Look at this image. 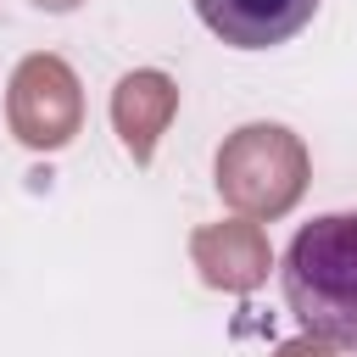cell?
I'll return each instance as SVG.
<instances>
[{
    "mask_svg": "<svg viewBox=\"0 0 357 357\" xmlns=\"http://www.w3.org/2000/svg\"><path fill=\"white\" fill-rule=\"evenodd\" d=\"M307 184V151L279 123H251L218 151V195L245 218H279Z\"/></svg>",
    "mask_w": 357,
    "mask_h": 357,
    "instance_id": "cell-2",
    "label": "cell"
},
{
    "mask_svg": "<svg viewBox=\"0 0 357 357\" xmlns=\"http://www.w3.org/2000/svg\"><path fill=\"white\" fill-rule=\"evenodd\" d=\"M173 106H178L173 78L167 73H151V67L145 73H128L112 89V123H117V134H123V145H128L134 162H151V151H156Z\"/></svg>",
    "mask_w": 357,
    "mask_h": 357,
    "instance_id": "cell-6",
    "label": "cell"
},
{
    "mask_svg": "<svg viewBox=\"0 0 357 357\" xmlns=\"http://www.w3.org/2000/svg\"><path fill=\"white\" fill-rule=\"evenodd\" d=\"M284 301L312 340L357 351V212H324L296 229L284 251Z\"/></svg>",
    "mask_w": 357,
    "mask_h": 357,
    "instance_id": "cell-1",
    "label": "cell"
},
{
    "mask_svg": "<svg viewBox=\"0 0 357 357\" xmlns=\"http://www.w3.org/2000/svg\"><path fill=\"white\" fill-rule=\"evenodd\" d=\"M190 251H195L201 279L218 284V290H251L268 273V240H262V229L251 218H229V223L201 229L190 240Z\"/></svg>",
    "mask_w": 357,
    "mask_h": 357,
    "instance_id": "cell-5",
    "label": "cell"
},
{
    "mask_svg": "<svg viewBox=\"0 0 357 357\" xmlns=\"http://www.w3.org/2000/svg\"><path fill=\"white\" fill-rule=\"evenodd\" d=\"M33 6H45V11H73L78 0H33Z\"/></svg>",
    "mask_w": 357,
    "mask_h": 357,
    "instance_id": "cell-8",
    "label": "cell"
},
{
    "mask_svg": "<svg viewBox=\"0 0 357 357\" xmlns=\"http://www.w3.org/2000/svg\"><path fill=\"white\" fill-rule=\"evenodd\" d=\"M11 134L33 151H61L78 123H84V100H78V78L61 56H28L11 73Z\"/></svg>",
    "mask_w": 357,
    "mask_h": 357,
    "instance_id": "cell-3",
    "label": "cell"
},
{
    "mask_svg": "<svg viewBox=\"0 0 357 357\" xmlns=\"http://www.w3.org/2000/svg\"><path fill=\"white\" fill-rule=\"evenodd\" d=\"M195 11H201V22L223 45H234V50H268V45L296 39L312 22L318 0H195Z\"/></svg>",
    "mask_w": 357,
    "mask_h": 357,
    "instance_id": "cell-4",
    "label": "cell"
},
{
    "mask_svg": "<svg viewBox=\"0 0 357 357\" xmlns=\"http://www.w3.org/2000/svg\"><path fill=\"white\" fill-rule=\"evenodd\" d=\"M279 357H329V346L307 335V340H290V346H279Z\"/></svg>",
    "mask_w": 357,
    "mask_h": 357,
    "instance_id": "cell-7",
    "label": "cell"
}]
</instances>
